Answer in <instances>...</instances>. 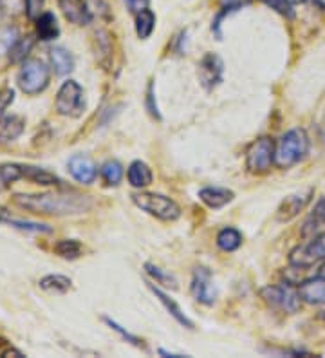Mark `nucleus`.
Instances as JSON below:
<instances>
[{"label":"nucleus","instance_id":"8","mask_svg":"<svg viewBox=\"0 0 325 358\" xmlns=\"http://www.w3.org/2000/svg\"><path fill=\"white\" fill-rule=\"evenodd\" d=\"M325 261V234L312 236L308 245H300L289 252V264L309 270L318 262Z\"/></svg>","mask_w":325,"mask_h":358},{"label":"nucleus","instance_id":"15","mask_svg":"<svg viewBox=\"0 0 325 358\" xmlns=\"http://www.w3.org/2000/svg\"><path fill=\"white\" fill-rule=\"evenodd\" d=\"M22 179H27L33 185H40V187L64 188V181L55 172L45 171L42 166L26 165V163H22Z\"/></svg>","mask_w":325,"mask_h":358},{"label":"nucleus","instance_id":"43","mask_svg":"<svg viewBox=\"0 0 325 358\" xmlns=\"http://www.w3.org/2000/svg\"><path fill=\"white\" fill-rule=\"evenodd\" d=\"M315 2H317V6H318V8L325 9V0H315Z\"/></svg>","mask_w":325,"mask_h":358},{"label":"nucleus","instance_id":"20","mask_svg":"<svg viewBox=\"0 0 325 358\" xmlns=\"http://www.w3.org/2000/svg\"><path fill=\"white\" fill-rule=\"evenodd\" d=\"M35 22L36 36L42 42H51V40H57L60 36V26H58V20L55 17V13H51V11H43Z\"/></svg>","mask_w":325,"mask_h":358},{"label":"nucleus","instance_id":"31","mask_svg":"<svg viewBox=\"0 0 325 358\" xmlns=\"http://www.w3.org/2000/svg\"><path fill=\"white\" fill-rule=\"evenodd\" d=\"M103 320H105V324H107L108 328L114 329V331H116V333H120V335H122L123 338H125V341L129 342V344H132V345H134V348H139V350H145L143 341H141L139 336L132 335V333H129V331H127V329H123L122 326H120V324L116 322V320L108 319V317H103Z\"/></svg>","mask_w":325,"mask_h":358},{"label":"nucleus","instance_id":"35","mask_svg":"<svg viewBox=\"0 0 325 358\" xmlns=\"http://www.w3.org/2000/svg\"><path fill=\"white\" fill-rule=\"evenodd\" d=\"M15 101V91L11 87L0 89V118L4 116L8 107Z\"/></svg>","mask_w":325,"mask_h":358},{"label":"nucleus","instance_id":"14","mask_svg":"<svg viewBox=\"0 0 325 358\" xmlns=\"http://www.w3.org/2000/svg\"><path fill=\"white\" fill-rule=\"evenodd\" d=\"M298 295L302 302L320 306L325 304V279L324 277H312V279H303L298 284Z\"/></svg>","mask_w":325,"mask_h":358},{"label":"nucleus","instance_id":"23","mask_svg":"<svg viewBox=\"0 0 325 358\" xmlns=\"http://www.w3.org/2000/svg\"><path fill=\"white\" fill-rule=\"evenodd\" d=\"M38 286L40 289L49 293H67L69 289H73V280L60 273H51V275L42 277L38 280Z\"/></svg>","mask_w":325,"mask_h":358},{"label":"nucleus","instance_id":"32","mask_svg":"<svg viewBox=\"0 0 325 358\" xmlns=\"http://www.w3.org/2000/svg\"><path fill=\"white\" fill-rule=\"evenodd\" d=\"M87 6H89V11H91L92 17L110 18V4H108V0H87Z\"/></svg>","mask_w":325,"mask_h":358},{"label":"nucleus","instance_id":"7","mask_svg":"<svg viewBox=\"0 0 325 358\" xmlns=\"http://www.w3.org/2000/svg\"><path fill=\"white\" fill-rule=\"evenodd\" d=\"M275 143L269 136L253 141L246 150V169L252 174H266L275 165Z\"/></svg>","mask_w":325,"mask_h":358},{"label":"nucleus","instance_id":"11","mask_svg":"<svg viewBox=\"0 0 325 358\" xmlns=\"http://www.w3.org/2000/svg\"><path fill=\"white\" fill-rule=\"evenodd\" d=\"M312 196H315V188H308V190H302V192L289 194L278 205L277 221H280V223H289V221H293L311 203Z\"/></svg>","mask_w":325,"mask_h":358},{"label":"nucleus","instance_id":"17","mask_svg":"<svg viewBox=\"0 0 325 358\" xmlns=\"http://www.w3.org/2000/svg\"><path fill=\"white\" fill-rule=\"evenodd\" d=\"M26 131V120L18 116V114H11V116H2L0 118V145L11 143L17 141Z\"/></svg>","mask_w":325,"mask_h":358},{"label":"nucleus","instance_id":"40","mask_svg":"<svg viewBox=\"0 0 325 358\" xmlns=\"http://www.w3.org/2000/svg\"><path fill=\"white\" fill-rule=\"evenodd\" d=\"M11 221H13V215H11V212H9L8 208H4V206H0V223L9 224Z\"/></svg>","mask_w":325,"mask_h":358},{"label":"nucleus","instance_id":"24","mask_svg":"<svg viewBox=\"0 0 325 358\" xmlns=\"http://www.w3.org/2000/svg\"><path fill=\"white\" fill-rule=\"evenodd\" d=\"M96 60L100 62L105 69H108L113 62V42L107 31H98L96 33Z\"/></svg>","mask_w":325,"mask_h":358},{"label":"nucleus","instance_id":"34","mask_svg":"<svg viewBox=\"0 0 325 358\" xmlns=\"http://www.w3.org/2000/svg\"><path fill=\"white\" fill-rule=\"evenodd\" d=\"M147 110L150 113L152 118L161 120L159 109H157V101H156V94H154V83H148L147 89Z\"/></svg>","mask_w":325,"mask_h":358},{"label":"nucleus","instance_id":"39","mask_svg":"<svg viewBox=\"0 0 325 358\" xmlns=\"http://www.w3.org/2000/svg\"><path fill=\"white\" fill-rule=\"evenodd\" d=\"M0 357H2V358H15V357H26V355L22 353V351L13 350V348L6 345V350L0 351Z\"/></svg>","mask_w":325,"mask_h":358},{"label":"nucleus","instance_id":"41","mask_svg":"<svg viewBox=\"0 0 325 358\" xmlns=\"http://www.w3.org/2000/svg\"><path fill=\"white\" fill-rule=\"evenodd\" d=\"M159 355H163V357H172V358H178V357H182V355H175V353H170V351H165V350H159Z\"/></svg>","mask_w":325,"mask_h":358},{"label":"nucleus","instance_id":"9","mask_svg":"<svg viewBox=\"0 0 325 358\" xmlns=\"http://www.w3.org/2000/svg\"><path fill=\"white\" fill-rule=\"evenodd\" d=\"M190 292L194 295V299L204 306H212L217 299V289L215 284H213V277L210 273L208 268H197L194 271V277H192Z\"/></svg>","mask_w":325,"mask_h":358},{"label":"nucleus","instance_id":"4","mask_svg":"<svg viewBox=\"0 0 325 358\" xmlns=\"http://www.w3.org/2000/svg\"><path fill=\"white\" fill-rule=\"evenodd\" d=\"M51 82V69L42 60L29 58L22 64L17 75V85L27 96H36L48 89Z\"/></svg>","mask_w":325,"mask_h":358},{"label":"nucleus","instance_id":"5","mask_svg":"<svg viewBox=\"0 0 325 358\" xmlns=\"http://www.w3.org/2000/svg\"><path fill=\"white\" fill-rule=\"evenodd\" d=\"M55 107L60 116L80 118L85 110V92H83L82 85L74 80H67L62 83V87L57 92Z\"/></svg>","mask_w":325,"mask_h":358},{"label":"nucleus","instance_id":"19","mask_svg":"<svg viewBox=\"0 0 325 358\" xmlns=\"http://www.w3.org/2000/svg\"><path fill=\"white\" fill-rule=\"evenodd\" d=\"M127 179H129L130 187L141 190V188L150 187L152 181H154V172H152L147 163L141 162V159H136L127 169Z\"/></svg>","mask_w":325,"mask_h":358},{"label":"nucleus","instance_id":"33","mask_svg":"<svg viewBox=\"0 0 325 358\" xmlns=\"http://www.w3.org/2000/svg\"><path fill=\"white\" fill-rule=\"evenodd\" d=\"M268 8L275 9L277 13L284 15L287 18L295 17V9H293V4H291L289 0H262Z\"/></svg>","mask_w":325,"mask_h":358},{"label":"nucleus","instance_id":"42","mask_svg":"<svg viewBox=\"0 0 325 358\" xmlns=\"http://www.w3.org/2000/svg\"><path fill=\"white\" fill-rule=\"evenodd\" d=\"M318 277H324V279H325V261L322 262L320 270H318Z\"/></svg>","mask_w":325,"mask_h":358},{"label":"nucleus","instance_id":"28","mask_svg":"<svg viewBox=\"0 0 325 358\" xmlns=\"http://www.w3.org/2000/svg\"><path fill=\"white\" fill-rule=\"evenodd\" d=\"M33 45H35V38H33V36H22L20 40H17V42L9 48V62H13V64H24L26 58L29 57Z\"/></svg>","mask_w":325,"mask_h":358},{"label":"nucleus","instance_id":"45","mask_svg":"<svg viewBox=\"0 0 325 358\" xmlns=\"http://www.w3.org/2000/svg\"><path fill=\"white\" fill-rule=\"evenodd\" d=\"M289 2H291V4H293V6H295V4H298V2H303V0H289Z\"/></svg>","mask_w":325,"mask_h":358},{"label":"nucleus","instance_id":"36","mask_svg":"<svg viewBox=\"0 0 325 358\" xmlns=\"http://www.w3.org/2000/svg\"><path fill=\"white\" fill-rule=\"evenodd\" d=\"M26 2V15L31 20H36L43 13V0H24Z\"/></svg>","mask_w":325,"mask_h":358},{"label":"nucleus","instance_id":"25","mask_svg":"<svg viewBox=\"0 0 325 358\" xmlns=\"http://www.w3.org/2000/svg\"><path fill=\"white\" fill-rule=\"evenodd\" d=\"M243 245V234L237 230V228H222L219 234H217V246L222 250V252H235V250L240 248Z\"/></svg>","mask_w":325,"mask_h":358},{"label":"nucleus","instance_id":"38","mask_svg":"<svg viewBox=\"0 0 325 358\" xmlns=\"http://www.w3.org/2000/svg\"><path fill=\"white\" fill-rule=\"evenodd\" d=\"M237 8H240V4H230V6H228V13H231V11H235V9H237ZM224 15H226V11H222V13L219 15V17H217L215 24H213V27H212V29L215 31V33H217V35H219V36H221V33H219V26H221V20H222V18H224Z\"/></svg>","mask_w":325,"mask_h":358},{"label":"nucleus","instance_id":"2","mask_svg":"<svg viewBox=\"0 0 325 358\" xmlns=\"http://www.w3.org/2000/svg\"><path fill=\"white\" fill-rule=\"evenodd\" d=\"M309 136L303 129H291L278 140L275 147V165L278 169H289L308 156Z\"/></svg>","mask_w":325,"mask_h":358},{"label":"nucleus","instance_id":"6","mask_svg":"<svg viewBox=\"0 0 325 358\" xmlns=\"http://www.w3.org/2000/svg\"><path fill=\"white\" fill-rule=\"evenodd\" d=\"M260 297L264 299V302H268L269 306L286 311V313H296L302 306L298 289L293 288L291 282L273 284V286L269 284V286L260 289Z\"/></svg>","mask_w":325,"mask_h":358},{"label":"nucleus","instance_id":"44","mask_svg":"<svg viewBox=\"0 0 325 358\" xmlns=\"http://www.w3.org/2000/svg\"><path fill=\"white\" fill-rule=\"evenodd\" d=\"M6 345H8L6 338H2V336H0V348H6Z\"/></svg>","mask_w":325,"mask_h":358},{"label":"nucleus","instance_id":"37","mask_svg":"<svg viewBox=\"0 0 325 358\" xmlns=\"http://www.w3.org/2000/svg\"><path fill=\"white\" fill-rule=\"evenodd\" d=\"M127 4V9H129L130 13H141V11H145V9H148V6H150V0H125Z\"/></svg>","mask_w":325,"mask_h":358},{"label":"nucleus","instance_id":"16","mask_svg":"<svg viewBox=\"0 0 325 358\" xmlns=\"http://www.w3.org/2000/svg\"><path fill=\"white\" fill-rule=\"evenodd\" d=\"M148 288H150V292L154 293V295H156L157 301H159L161 304H163V308H165V310L168 311L170 315H172L175 322L181 324V326H185V328H188V329H194L195 328L194 322H192V320L188 319L187 313H185V311L181 310V306H179L178 302L173 301L172 297H170L168 293H165V292H163V289L157 288V286H154V284H152V282L148 284Z\"/></svg>","mask_w":325,"mask_h":358},{"label":"nucleus","instance_id":"21","mask_svg":"<svg viewBox=\"0 0 325 358\" xmlns=\"http://www.w3.org/2000/svg\"><path fill=\"white\" fill-rule=\"evenodd\" d=\"M49 62L58 76H67L74 71V57L64 48H52L49 51Z\"/></svg>","mask_w":325,"mask_h":358},{"label":"nucleus","instance_id":"22","mask_svg":"<svg viewBox=\"0 0 325 358\" xmlns=\"http://www.w3.org/2000/svg\"><path fill=\"white\" fill-rule=\"evenodd\" d=\"M52 252L65 261H76V259L82 257L83 245L78 239H60L55 243Z\"/></svg>","mask_w":325,"mask_h":358},{"label":"nucleus","instance_id":"26","mask_svg":"<svg viewBox=\"0 0 325 358\" xmlns=\"http://www.w3.org/2000/svg\"><path fill=\"white\" fill-rule=\"evenodd\" d=\"M123 174H125L123 165L117 162V159H108V162H105L100 169V176L107 187H117V185L122 183Z\"/></svg>","mask_w":325,"mask_h":358},{"label":"nucleus","instance_id":"3","mask_svg":"<svg viewBox=\"0 0 325 358\" xmlns=\"http://www.w3.org/2000/svg\"><path fill=\"white\" fill-rule=\"evenodd\" d=\"M132 203L139 210H143L148 215L165 221V223H172L181 217V206L173 201L172 197L163 196V194L136 192L132 194Z\"/></svg>","mask_w":325,"mask_h":358},{"label":"nucleus","instance_id":"12","mask_svg":"<svg viewBox=\"0 0 325 358\" xmlns=\"http://www.w3.org/2000/svg\"><path fill=\"white\" fill-rule=\"evenodd\" d=\"M67 171L80 185H92L96 176H98V169H96L94 162L89 156H83V154H74L71 157L69 163H67Z\"/></svg>","mask_w":325,"mask_h":358},{"label":"nucleus","instance_id":"10","mask_svg":"<svg viewBox=\"0 0 325 358\" xmlns=\"http://www.w3.org/2000/svg\"><path fill=\"white\" fill-rule=\"evenodd\" d=\"M197 75H199V82L203 83V87L206 91H212L215 89L219 83L222 82V76H224V64L217 55L213 52H206L199 62V69H197Z\"/></svg>","mask_w":325,"mask_h":358},{"label":"nucleus","instance_id":"13","mask_svg":"<svg viewBox=\"0 0 325 358\" xmlns=\"http://www.w3.org/2000/svg\"><path fill=\"white\" fill-rule=\"evenodd\" d=\"M58 8L65 20H69L74 26H87L91 24L92 15L89 11L87 0H58Z\"/></svg>","mask_w":325,"mask_h":358},{"label":"nucleus","instance_id":"27","mask_svg":"<svg viewBox=\"0 0 325 358\" xmlns=\"http://www.w3.org/2000/svg\"><path fill=\"white\" fill-rule=\"evenodd\" d=\"M154 29H156V15L152 9H145L136 15V35L139 40L150 38Z\"/></svg>","mask_w":325,"mask_h":358},{"label":"nucleus","instance_id":"29","mask_svg":"<svg viewBox=\"0 0 325 358\" xmlns=\"http://www.w3.org/2000/svg\"><path fill=\"white\" fill-rule=\"evenodd\" d=\"M22 179V163H2L0 165V190H6Z\"/></svg>","mask_w":325,"mask_h":358},{"label":"nucleus","instance_id":"1","mask_svg":"<svg viewBox=\"0 0 325 358\" xmlns=\"http://www.w3.org/2000/svg\"><path fill=\"white\" fill-rule=\"evenodd\" d=\"M13 203L18 208L36 215H80L91 208L89 196L78 192H43V194H15Z\"/></svg>","mask_w":325,"mask_h":358},{"label":"nucleus","instance_id":"30","mask_svg":"<svg viewBox=\"0 0 325 358\" xmlns=\"http://www.w3.org/2000/svg\"><path fill=\"white\" fill-rule=\"evenodd\" d=\"M145 271H147L148 275L152 277V280H156V284L159 286H165V288H178V280L173 279L170 273H166L165 270H161L159 266L156 264H152V262H145Z\"/></svg>","mask_w":325,"mask_h":358},{"label":"nucleus","instance_id":"18","mask_svg":"<svg viewBox=\"0 0 325 358\" xmlns=\"http://www.w3.org/2000/svg\"><path fill=\"white\" fill-rule=\"evenodd\" d=\"M235 194L222 187H204L199 190V199L212 210H219L233 201Z\"/></svg>","mask_w":325,"mask_h":358}]
</instances>
